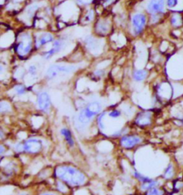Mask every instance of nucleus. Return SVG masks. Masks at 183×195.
I'll return each mask as SVG.
<instances>
[{"label": "nucleus", "mask_w": 183, "mask_h": 195, "mask_svg": "<svg viewBox=\"0 0 183 195\" xmlns=\"http://www.w3.org/2000/svg\"><path fill=\"white\" fill-rule=\"evenodd\" d=\"M57 179L64 182L68 186L79 187L87 184L88 178L80 169L70 164H60L54 169Z\"/></svg>", "instance_id": "obj_1"}, {"label": "nucleus", "mask_w": 183, "mask_h": 195, "mask_svg": "<svg viewBox=\"0 0 183 195\" xmlns=\"http://www.w3.org/2000/svg\"><path fill=\"white\" fill-rule=\"evenodd\" d=\"M102 109V104L97 101L90 102L81 109L74 118V125L79 132L85 131L91 125L94 118L100 114Z\"/></svg>", "instance_id": "obj_2"}, {"label": "nucleus", "mask_w": 183, "mask_h": 195, "mask_svg": "<svg viewBox=\"0 0 183 195\" xmlns=\"http://www.w3.org/2000/svg\"><path fill=\"white\" fill-rule=\"evenodd\" d=\"M143 139L137 135H132L127 134L120 137L119 139V145L126 150H132L136 146L142 143Z\"/></svg>", "instance_id": "obj_3"}, {"label": "nucleus", "mask_w": 183, "mask_h": 195, "mask_svg": "<svg viewBox=\"0 0 183 195\" xmlns=\"http://www.w3.org/2000/svg\"><path fill=\"white\" fill-rule=\"evenodd\" d=\"M24 152L29 154H37L42 150L43 144L37 138H29L23 142Z\"/></svg>", "instance_id": "obj_4"}, {"label": "nucleus", "mask_w": 183, "mask_h": 195, "mask_svg": "<svg viewBox=\"0 0 183 195\" xmlns=\"http://www.w3.org/2000/svg\"><path fill=\"white\" fill-rule=\"evenodd\" d=\"M31 49V39L29 34L22 35V39L16 46V51L21 55L28 54Z\"/></svg>", "instance_id": "obj_5"}, {"label": "nucleus", "mask_w": 183, "mask_h": 195, "mask_svg": "<svg viewBox=\"0 0 183 195\" xmlns=\"http://www.w3.org/2000/svg\"><path fill=\"white\" fill-rule=\"evenodd\" d=\"M37 106L42 112L48 113L51 107V99L47 92H43L38 94L37 96Z\"/></svg>", "instance_id": "obj_6"}, {"label": "nucleus", "mask_w": 183, "mask_h": 195, "mask_svg": "<svg viewBox=\"0 0 183 195\" xmlns=\"http://www.w3.org/2000/svg\"><path fill=\"white\" fill-rule=\"evenodd\" d=\"M165 0H150L147 6V9L149 13L157 14L163 13L165 10Z\"/></svg>", "instance_id": "obj_7"}, {"label": "nucleus", "mask_w": 183, "mask_h": 195, "mask_svg": "<svg viewBox=\"0 0 183 195\" xmlns=\"http://www.w3.org/2000/svg\"><path fill=\"white\" fill-rule=\"evenodd\" d=\"M145 24H146V16L144 14H137L132 17V25L135 34H140L144 29Z\"/></svg>", "instance_id": "obj_8"}, {"label": "nucleus", "mask_w": 183, "mask_h": 195, "mask_svg": "<svg viewBox=\"0 0 183 195\" xmlns=\"http://www.w3.org/2000/svg\"><path fill=\"white\" fill-rule=\"evenodd\" d=\"M151 121H152V114L149 112L139 113L134 119V123L140 127H148L151 124Z\"/></svg>", "instance_id": "obj_9"}, {"label": "nucleus", "mask_w": 183, "mask_h": 195, "mask_svg": "<svg viewBox=\"0 0 183 195\" xmlns=\"http://www.w3.org/2000/svg\"><path fill=\"white\" fill-rule=\"evenodd\" d=\"M54 37L50 33H42L36 40V45L37 47H41L53 41Z\"/></svg>", "instance_id": "obj_10"}, {"label": "nucleus", "mask_w": 183, "mask_h": 195, "mask_svg": "<svg viewBox=\"0 0 183 195\" xmlns=\"http://www.w3.org/2000/svg\"><path fill=\"white\" fill-rule=\"evenodd\" d=\"M64 43L62 42V41L61 40H57L54 42L52 47L50 49L49 51L46 52L45 54V59H49L52 56H53L54 54L57 53L58 52H60L61 49H62Z\"/></svg>", "instance_id": "obj_11"}, {"label": "nucleus", "mask_w": 183, "mask_h": 195, "mask_svg": "<svg viewBox=\"0 0 183 195\" xmlns=\"http://www.w3.org/2000/svg\"><path fill=\"white\" fill-rule=\"evenodd\" d=\"M60 134L64 137V140L69 147H73L75 146V140L73 139L70 130L67 127H63L60 129Z\"/></svg>", "instance_id": "obj_12"}, {"label": "nucleus", "mask_w": 183, "mask_h": 195, "mask_svg": "<svg viewBox=\"0 0 183 195\" xmlns=\"http://www.w3.org/2000/svg\"><path fill=\"white\" fill-rule=\"evenodd\" d=\"M159 184V182L157 180L152 179L150 181L145 182V183H142L140 185V189L142 191H145V192H148V190H151V189L157 187Z\"/></svg>", "instance_id": "obj_13"}, {"label": "nucleus", "mask_w": 183, "mask_h": 195, "mask_svg": "<svg viewBox=\"0 0 183 195\" xmlns=\"http://www.w3.org/2000/svg\"><path fill=\"white\" fill-rule=\"evenodd\" d=\"M148 76V72L145 70H138L134 72L133 77L136 81H142Z\"/></svg>", "instance_id": "obj_14"}, {"label": "nucleus", "mask_w": 183, "mask_h": 195, "mask_svg": "<svg viewBox=\"0 0 183 195\" xmlns=\"http://www.w3.org/2000/svg\"><path fill=\"white\" fill-rule=\"evenodd\" d=\"M133 176L134 177L135 179H137L138 180L139 182H140L141 183H145V182H149L150 180H152V179H150V177H147L142 174H141L139 172L137 171H134L133 172Z\"/></svg>", "instance_id": "obj_15"}, {"label": "nucleus", "mask_w": 183, "mask_h": 195, "mask_svg": "<svg viewBox=\"0 0 183 195\" xmlns=\"http://www.w3.org/2000/svg\"><path fill=\"white\" fill-rule=\"evenodd\" d=\"M60 72H59L58 70V65H52V66L48 69L47 74L49 79H52L54 77H55Z\"/></svg>", "instance_id": "obj_16"}, {"label": "nucleus", "mask_w": 183, "mask_h": 195, "mask_svg": "<svg viewBox=\"0 0 183 195\" xmlns=\"http://www.w3.org/2000/svg\"><path fill=\"white\" fill-rule=\"evenodd\" d=\"M173 172H174L173 166H172V164H170L167 166V168L165 169V172H164L163 177L165 178V179H171V178L173 177V175H174Z\"/></svg>", "instance_id": "obj_17"}, {"label": "nucleus", "mask_w": 183, "mask_h": 195, "mask_svg": "<svg viewBox=\"0 0 183 195\" xmlns=\"http://www.w3.org/2000/svg\"><path fill=\"white\" fill-rule=\"evenodd\" d=\"M68 185H67L64 182L61 181V180L57 179V190L60 192H62L63 194L68 192Z\"/></svg>", "instance_id": "obj_18"}, {"label": "nucleus", "mask_w": 183, "mask_h": 195, "mask_svg": "<svg viewBox=\"0 0 183 195\" xmlns=\"http://www.w3.org/2000/svg\"><path fill=\"white\" fill-rule=\"evenodd\" d=\"M122 115V112L118 110H112L108 112V117L111 119H118Z\"/></svg>", "instance_id": "obj_19"}, {"label": "nucleus", "mask_w": 183, "mask_h": 195, "mask_svg": "<svg viewBox=\"0 0 183 195\" xmlns=\"http://www.w3.org/2000/svg\"><path fill=\"white\" fill-rule=\"evenodd\" d=\"M171 24H172V26L175 27L180 26L181 24H182V22H181V17L180 15L174 14V15L172 16L171 19Z\"/></svg>", "instance_id": "obj_20"}, {"label": "nucleus", "mask_w": 183, "mask_h": 195, "mask_svg": "<svg viewBox=\"0 0 183 195\" xmlns=\"http://www.w3.org/2000/svg\"><path fill=\"white\" fill-rule=\"evenodd\" d=\"M164 192L158 187H155L148 190L146 193V195H163Z\"/></svg>", "instance_id": "obj_21"}, {"label": "nucleus", "mask_w": 183, "mask_h": 195, "mask_svg": "<svg viewBox=\"0 0 183 195\" xmlns=\"http://www.w3.org/2000/svg\"><path fill=\"white\" fill-rule=\"evenodd\" d=\"M14 91H15V93L17 94V95L21 96V95H23V94H24L25 93H26L27 89H26V88H25L24 86L17 85V86H16L15 88H14Z\"/></svg>", "instance_id": "obj_22"}, {"label": "nucleus", "mask_w": 183, "mask_h": 195, "mask_svg": "<svg viewBox=\"0 0 183 195\" xmlns=\"http://www.w3.org/2000/svg\"><path fill=\"white\" fill-rule=\"evenodd\" d=\"M97 30L102 34H105L108 31V25L106 23H99L97 24Z\"/></svg>", "instance_id": "obj_23"}, {"label": "nucleus", "mask_w": 183, "mask_h": 195, "mask_svg": "<svg viewBox=\"0 0 183 195\" xmlns=\"http://www.w3.org/2000/svg\"><path fill=\"white\" fill-rule=\"evenodd\" d=\"M10 110H11V107H10V105L9 104L5 102H1V104H0V111H1V113H6L7 112H9Z\"/></svg>", "instance_id": "obj_24"}, {"label": "nucleus", "mask_w": 183, "mask_h": 195, "mask_svg": "<svg viewBox=\"0 0 183 195\" xmlns=\"http://www.w3.org/2000/svg\"><path fill=\"white\" fill-rule=\"evenodd\" d=\"M178 4V0H167V5L168 7L173 8Z\"/></svg>", "instance_id": "obj_25"}, {"label": "nucleus", "mask_w": 183, "mask_h": 195, "mask_svg": "<svg viewBox=\"0 0 183 195\" xmlns=\"http://www.w3.org/2000/svg\"><path fill=\"white\" fill-rule=\"evenodd\" d=\"M29 72L31 75L35 76V75L37 74V67L35 66H34V65H31L29 68Z\"/></svg>", "instance_id": "obj_26"}, {"label": "nucleus", "mask_w": 183, "mask_h": 195, "mask_svg": "<svg viewBox=\"0 0 183 195\" xmlns=\"http://www.w3.org/2000/svg\"><path fill=\"white\" fill-rule=\"evenodd\" d=\"M93 0H78V2L82 5H88L90 4H91Z\"/></svg>", "instance_id": "obj_27"}, {"label": "nucleus", "mask_w": 183, "mask_h": 195, "mask_svg": "<svg viewBox=\"0 0 183 195\" xmlns=\"http://www.w3.org/2000/svg\"><path fill=\"white\" fill-rule=\"evenodd\" d=\"M39 195H59V194L54 192H43Z\"/></svg>", "instance_id": "obj_28"}, {"label": "nucleus", "mask_w": 183, "mask_h": 195, "mask_svg": "<svg viewBox=\"0 0 183 195\" xmlns=\"http://www.w3.org/2000/svg\"><path fill=\"white\" fill-rule=\"evenodd\" d=\"M94 74H95L97 76H98V77H102V75H104V71L97 70V71H96L95 72H94Z\"/></svg>", "instance_id": "obj_29"}, {"label": "nucleus", "mask_w": 183, "mask_h": 195, "mask_svg": "<svg viewBox=\"0 0 183 195\" xmlns=\"http://www.w3.org/2000/svg\"><path fill=\"white\" fill-rule=\"evenodd\" d=\"M0 149H1V150H0V154H1V156H2L4 153L5 152L6 149L5 148V146H4V145H2V144L0 146Z\"/></svg>", "instance_id": "obj_30"}, {"label": "nucleus", "mask_w": 183, "mask_h": 195, "mask_svg": "<svg viewBox=\"0 0 183 195\" xmlns=\"http://www.w3.org/2000/svg\"><path fill=\"white\" fill-rule=\"evenodd\" d=\"M19 195H28V194H27V192H22V193H20V194Z\"/></svg>", "instance_id": "obj_31"}, {"label": "nucleus", "mask_w": 183, "mask_h": 195, "mask_svg": "<svg viewBox=\"0 0 183 195\" xmlns=\"http://www.w3.org/2000/svg\"><path fill=\"white\" fill-rule=\"evenodd\" d=\"M180 121H181V123H182V125H183V118H182V119H181V120H180Z\"/></svg>", "instance_id": "obj_32"}]
</instances>
